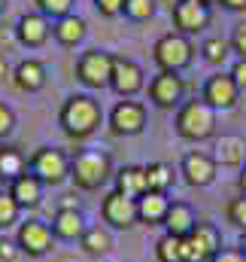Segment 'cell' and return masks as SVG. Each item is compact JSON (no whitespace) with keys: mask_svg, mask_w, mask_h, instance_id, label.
Listing matches in <instances>:
<instances>
[{"mask_svg":"<svg viewBox=\"0 0 246 262\" xmlns=\"http://www.w3.org/2000/svg\"><path fill=\"white\" fill-rule=\"evenodd\" d=\"M61 131L70 140H88L104 122V110L94 95H70L58 113Z\"/></svg>","mask_w":246,"mask_h":262,"instance_id":"cell-1","label":"cell"},{"mask_svg":"<svg viewBox=\"0 0 246 262\" xmlns=\"http://www.w3.org/2000/svg\"><path fill=\"white\" fill-rule=\"evenodd\" d=\"M37 6H40V12L46 15V18H64V15H70V6H73V0H37Z\"/></svg>","mask_w":246,"mask_h":262,"instance_id":"cell-33","label":"cell"},{"mask_svg":"<svg viewBox=\"0 0 246 262\" xmlns=\"http://www.w3.org/2000/svg\"><path fill=\"white\" fill-rule=\"evenodd\" d=\"M198 3H204V6H210V3H219V0H198Z\"/></svg>","mask_w":246,"mask_h":262,"instance_id":"cell-44","label":"cell"},{"mask_svg":"<svg viewBox=\"0 0 246 262\" xmlns=\"http://www.w3.org/2000/svg\"><path fill=\"white\" fill-rule=\"evenodd\" d=\"M213 262H246V256L240 250H225V247H222V250L213 256Z\"/></svg>","mask_w":246,"mask_h":262,"instance_id":"cell-39","label":"cell"},{"mask_svg":"<svg viewBox=\"0 0 246 262\" xmlns=\"http://www.w3.org/2000/svg\"><path fill=\"white\" fill-rule=\"evenodd\" d=\"M170 198L164 192H146L143 198H137V223L143 226H161L167 216Z\"/></svg>","mask_w":246,"mask_h":262,"instance_id":"cell-22","label":"cell"},{"mask_svg":"<svg viewBox=\"0 0 246 262\" xmlns=\"http://www.w3.org/2000/svg\"><path fill=\"white\" fill-rule=\"evenodd\" d=\"M28 171V159L15 149V146H0V180L3 183H12L18 174H24Z\"/></svg>","mask_w":246,"mask_h":262,"instance_id":"cell-26","label":"cell"},{"mask_svg":"<svg viewBox=\"0 0 246 262\" xmlns=\"http://www.w3.org/2000/svg\"><path fill=\"white\" fill-rule=\"evenodd\" d=\"M237 250H240V253L246 256V229L240 232V238H237Z\"/></svg>","mask_w":246,"mask_h":262,"instance_id":"cell-43","label":"cell"},{"mask_svg":"<svg viewBox=\"0 0 246 262\" xmlns=\"http://www.w3.org/2000/svg\"><path fill=\"white\" fill-rule=\"evenodd\" d=\"M18 220H21V207H18V201L9 195V189H0V232L18 226Z\"/></svg>","mask_w":246,"mask_h":262,"instance_id":"cell-30","label":"cell"},{"mask_svg":"<svg viewBox=\"0 0 246 262\" xmlns=\"http://www.w3.org/2000/svg\"><path fill=\"white\" fill-rule=\"evenodd\" d=\"M12 131H15V110L0 101V140H6Z\"/></svg>","mask_w":246,"mask_h":262,"instance_id":"cell-34","label":"cell"},{"mask_svg":"<svg viewBox=\"0 0 246 262\" xmlns=\"http://www.w3.org/2000/svg\"><path fill=\"white\" fill-rule=\"evenodd\" d=\"M180 174L191 189H207L210 183H216V174H219V165L210 152L204 149H191L185 152L183 162H180Z\"/></svg>","mask_w":246,"mask_h":262,"instance_id":"cell-10","label":"cell"},{"mask_svg":"<svg viewBox=\"0 0 246 262\" xmlns=\"http://www.w3.org/2000/svg\"><path fill=\"white\" fill-rule=\"evenodd\" d=\"M201 98H204L216 113H219V110H234L237 101H240V89H237V82H234L231 73H222V70H219V73L207 76Z\"/></svg>","mask_w":246,"mask_h":262,"instance_id":"cell-11","label":"cell"},{"mask_svg":"<svg viewBox=\"0 0 246 262\" xmlns=\"http://www.w3.org/2000/svg\"><path fill=\"white\" fill-rule=\"evenodd\" d=\"M85 34H88L85 18H79V15H73V12L64 15V18H58V21L52 25V37H55L61 46H76V43H82Z\"/></svg>","mask_w":246,"mask_h":262,"instance_id":"cell-24","label":"cell"},{"mask_svg":"<svg viewBox=\"0 0 246 262\" xmlns=\"http://www.w3.org/2000/svg\"><path fill=\"white\" fill-rule=\"evenodd\" d=\"M164 232L167 235H177V238H185V235H191V229L198 226V213H194V207L188 204V201H170V207H167V216H164Z\"/></svg>","mask_w":246,"mask_h":262,"instance_id":"cell-19","label":"cell"},{"mask_svg":"<svg viewBox=\"0 0 246 262\" xmlns=\"http://www.w3.org/2000/svg\"><path fill=\"white\" fill-rule=\"evenodd\" d=\"M177 134L183 140H210L216 134V110L204 101V98H191V101H183V107L177 110Z\"/></svg>","mask_w":246,"mask_h":262,"instance_id":"cell-3","label":"cell"},{"mask_svg":"<svg viewBox=\"0 0 246 262\" xmlns=\"http://www.w3.org/2000/svg\"><path fill=\"white\" fill-rule=\"evenodd\" d=\"M15 244H18V250H21L24 256H31V259L46 256V253L52 250V244H55L52 223H46V220H24V223H18V229H15Z\"/></svg>","mask_w":246,"mask_h":262,"instance_id":"cell-7","label":"cell"},{"mask_svg":"<svg viewBox=\"0 0 246 262\" xmlns=\"http://www.w3.org/2000/svg\"><path fill=\"white\" fill-rule=\"evenodd\" d=\"M107 122H110V131L116 137H137V134H143V128H146V104L122 98L110 110Z\"/></svg>","mask_w":246,"mask_h":262,"instance_id":"cell-9","label":"cell"},{"mask_svg":"<svg viewBox=\"0 0 246 262\" xmlns=\"http://www.w3.org/2000/svg\"><path fill=\"white\" fill-rule=\"evenodd\" d=\"M3 6H6V0H0V12H3Z\"/></svg>","mask_w":246,"mask_h":262,"instance_id":"cell-45","label":"cell"},{"mask_svg":"<svg viewBox=\"0 0 246 262\" xmlns=\"http://www.w3.org/2000/svg\"><path fill=\"white\" fill-rule=\"evenodd\" d=\"M174 28L177 34H201L207 25H210V6L198 3V0H177L174 6Z\"/></svg>","mask_w":246,"mask_h":262,"instance_id":"cell-14","label":"cell"},{"mask_svg":"<svg viewBox=\"0 0 246 262\" xmlns=\"http://www.w3.org/2000/svg\"><path fill=\"white\" fill-rule=\"evenodd\" d=\"M225 220L234 226V229H246V195H237L228 201V207H225Z\"/></svg>","mask_w":246,"mask_h":262,"instance_id":"cell-32","label":"cell"},{"mask_svg":"<svg viewBox=\"0 0 246 262\" xmlns=\"http://www.w3.org/2000/svg\"><path fill=\"white\" fill-rule=\"evenodd\" d=\"M225 9H231V12H243L246 9V0H219Z\"/></svg>","mask_w":246,"mask_h":262,"instance_id":"cell-40","label":"cell"},{"mask_svg":"<svg viewBox=\"0 0 246 262\" xmlns=\"http://www.w3.org/2000/svg\"><path fill=\"white\" fill-rule=\"evenodd\" d=\"M94 6H97V12L107 15V18H113V15L125 12V0H94Z\"/></svg>","mask_w":246,"mask_h":262,"instance_id":"cell-37","label":"cell"},{"mask_svg":"<svg viewBox=\"0 0 246 262\" xmlns=\"http://www.w3.org/2000/svg\"><path fill=\"white\" fill-rule=\"evenodd\" d=\"M116 192L128 198H143L149 192V180H146V165H125L116 171Z\"/></svg>","mask_w":246,"mask_h":262,"instance_id":"cell-21","label":"cell"},{"mask_svg":"<svg viewBox=\"0 0 246 262\" xmlns=\"http://www.w3.org/2000/svg\"><path fill=\"white\" fill-rule=\"evenodd\" d=\"M237 189H240V195H246V165L240 168V174H237Z\"/></svg>","mask_w":246,"mask_h":262,"instance_id":"cell-41","label":"cell"},{"mask_svg":"<svg viewBox=\"0 0 246 262\" xmlns=\"http://www.w3.org/2000/svg\"><path fill=\"white\" fill-rule=\"evenodd\" d=\"M28 171L43 180V186H61L70 180V156L58 146H40L28 159Z\"/></svg>","mask_w":246,"mask_h":262,"instance_id":"cell-5","label":"cell"},{"mask_svg":"<svg viewBox=\"0 0 246 262\" xmlns=\"http://www.w3.org/2000/svg\"><path fill=\"white\" fill-rule=\"evenodd\" d=\"M152 58H155L158 70L183 73L185 67L194 61V46L188 43V37H185V34L170 31V34H164V37H158V40H155V46H152Z\"/></svg>","mask_w":246,"mask_h":262,"instance_id":"cell-4","label":"cell"},{"mask_svg":"<svg viewBox=\"0 0 246 262\" xmlns=\"http://www.w3.org/2000/svg\"><path fill=\"white\" fill-rule=\"evenodd\" d=\"M146 180H149V192H170L177 183V171L167 162H149L146 165Z\"/></svg>","mask_w":246,"mask_h":262,"instance_id":"cell-25","label":"cell"},{"mask_svg":"<svg viewBox=\"0 0 246 262\" xmlns=\"http://www.w3.org/2000/svg\"><path fill=\"white\" fill-rule=\"evenodd\" d=\"M49 34H52V25L46 21L43 12H24V15L15 21V37H18V43L28 46V49L43 46V43L49 40Z\"/></svg>","mask_w":246,"mask_h":262,"instance_id":"cell-15","label":"cell"},{"mask_svg":"<svg viewBox=\"0 0 246 262\" xmlns=\"http://www.w3.org/2000/svg\"><path fill=\"white\" fill-rule=\"evenodd\" d=\"M9 76H12V73H9V67H6V61L0 58V85H3V82H6Z\"/></svg>","mask_w":246,"mask_h":262,"instance_id":"cell-42","label":"cell"},{"mask_svg":"<svg viewBox=\"0 0 246 262\" xmlns=\"http://www.w3.org/2000/svg\"><path fill=\"white\" fill-rule=\"evenodd\" d=\"M228 73L234 76L237 89H240V92H246V58H237V61H234V67H231Z\"/></svg>","mask_w":246,"mask_h":262,"instance_id":"cell-38","label":"cell"},{"mask_svg":"<svg viewBox=\"0 0 246 262\" xmlns=\"http://www.w3.org/2000/svg\"><path fill=\"white\" fill-rule=\"evenodd\" d=\"M113 64H116V55H110L107 49H88L76 58V79L85 89H110Z\"/></svg>","mask_w":246,"mask_h":262,"instance_id":"cell-6","label":"cell"},{"mask_svg":"<svg viewBox=\"0 0 246 262\" xmlns=\"http://www.w3.org/2000/svg\"><path fill=\"white\" fill-rule=\"evenodd\" d=\"M113 174V159L104 149H76L70 156V180L82 192H94L110 183Z\"/></svg>","mask_w":246,"mask_h":262,"instance_id":"cell-2","label":"cell"},{"mask_svg":"<svg viewBox=\"0 0 246 262\" xmlns=\"http://www.w3.org/2000/svg\"><path fill=\"white\" fill-rule=\"evenodd\" d=\"M46 79H49V70L37 58H24V61H18V64L12 67V82L21 92H40L46 85Z\"/></svg>","mask_w":246,"mask_h":262,"instance_id":"cell-20","label":"cell"},{"mask_svg":"<svg viewBox=\"0 0 246 262\" xmlns=\"http://www.w3.org/2000/svg\"><path fill=\"white\" fill-rule=\"evenodd\" d=\"M6 189H9V195L18 201L21 210H34V207H40V204H43V192H46L43 180H40L37 174H31V171L18 174Z\"/></svg>","mask_w":246,"mask_h":262,"instance_id":"cell-16","label":"cell"},{"mask_svg":"<svg viewBox=\"0 0 246 262\" xmlns=\"http://www.w3.org/2000/svg\"><path fill=\"white\" fill-rule=\"evenodd\" d=\"M201 55H204V61H210V64H225V61L231 58V43L222 40V37H207V40L201 43Z\"/></svg>","mask_w":246,"mask_h":262,"instance_id":"cell-28","label":"cell"},{"mask_svg":"<svg viewBox=\"0 0 246 262\" xmlns=\"http://www.w3.org/2000/svg\"><path fill=\"white\" fill-rule=\"evenodd\" d=\"M110 89L119 95V98H134L137 92L146 89V76H143V67L131 58L116 55V64H113V79H110Z\"/></svg>","mask_w":246,"mask_h":262,"instance_id":"cell-13","label":"cell"},{"mask_svg":"<svg viewBox=\"0 0 246 262\" xmlns=\"http://www.w3.org/2000/svg\"><path fill=\"white\" fill-rule=\"evenodd\" d=\"M85 229H88V223L79 207H58V213L52 220L55 241H79L85 235Z\"/></svg>","mask_w":246,"mask_h":262,"instance_id":"cell-17","label":"cell"},{"mask_svg":"<svg viewBox=\"0 0 246 262\" xmlns=\"http://www.w3.org/2000/svg\"><path fill=\"white\" fill-rule=\"evenodd\" d=\"M213 159L222 168H243L246 165V137H240V134H222V137H216Z\"/></svg>","mask_w":246,"mask_h":262,"instance_id":"cell-18","label":"cell"},{"mask_svg":"<svg viewBox=\"0 0 246 262\" xmlns=\"http://www.w3.org/2000/svg\"><path fill=\"white\" fill-rule=\"evenodd\" d=\"M18 256H21V250H18L15 238H6V235H0V262H15Z\"/></svg>","mask_w":246,"mask_h":262,"instance_id":"cell-35","label":"cell"},{"mask_svg":"<svg viewBox=\"0 0 246 262\" xmlns=\"http://www.w3.org/2000/svg\"><path fill=\"white\" fill-rule=\"evenodd\" d=\"M79 247L94 256V259H104L110 250H113V229L110 226H88L85 235L79 238Z\"/></svg>","mask_w":246,"mask_h":262,"instance_id":"cell-23","label":"cell"},{"mask_svg":"<svg viewBox=\"0 0 246 262\" xmlns=\"http://www.w3.org/2000/svg\"><path fill=\"white\" fill-rule=\"evenodd\" d=\"M101 216L110 229H122L128 232L131 226H137V198H128L122 192H107L101 201Z\"/></svg>","mask_w":246,"mask_h":262,"instance_id":"cell-12","label":"cell"},{"mask_svg":"<svg viewBox=\"0 0 246 262\" xmlns=\"http://www.w3.org/2000/svg\"><path fill=\"white\" fill-rule=\"evenodd\" d=\"M125 15L131 21H149L155 15V0H125Z\"/></svg>","mask_w":246,"mask_h":262,"instance_id":"cell-31","label":"cell"},{"mask_svg":"<svg viewBox=\"0 0 246 262\" xmlns=\"http://www.w3.org/2000/svg\"><path fill=\"white\" fill-rule=\"evenodd\" d=\"M231 52H237L240 58H246V21H240L237 28H234V34H231Z\"/></svg>","mask_w":246,"mask_h":262,"instance_id":"cell-36","label":"cell"},{"mask_svg":"<svg viewBox=\"0 0 246 262\" xmlns=\"http://www.w3.org/2000/svg\"><path fill=\"white\" fill-rule=\"evenodd\" d=\"M155 259L158 262H183V238L164 232L155 241Z\"/></svg>","mask_w":246,"mask_h":262,"instance_id":"cell-29","label":"cell"},{"mask_svg":"<svg viewBox=\"0 0 246 262\" xmlns=\"http://www.w3.org/2000/svg\"><path fill=\"white\" fill-rule=\"evenodd\" d=\"M149 101L158 107V110H180L185 101V82L180 73H170V70H158L152 79H149Z\"/></svg>","mask_w":246,"mask_h":262,"instance_id":"cell-8","label":"cell"},{"mask_svg":"<svg viewBox=\"0 0 246 262\" xmlns=\"http://www.w3.org/2000/svg\"><path fill=\"white\" fill-rule=\"evenodd\" d=\"M191 238L210 253V256H216L219 250H222V232H219V226L216 223H207V220H198V226L191 229Z\"/></svg>","mask_w":246,"mask_h":262,"instance_id":"cell-27","label":"cell"}]
</instances>
